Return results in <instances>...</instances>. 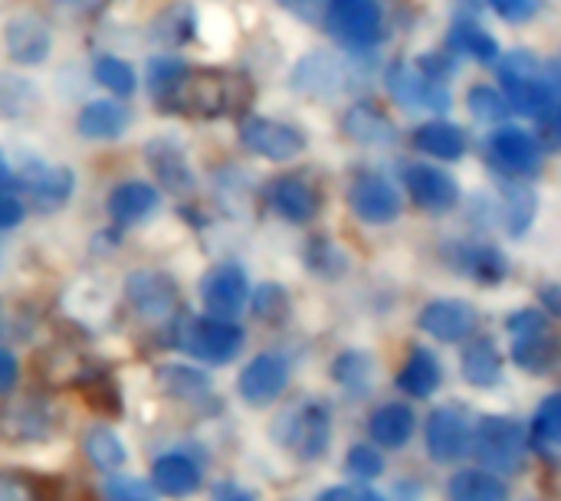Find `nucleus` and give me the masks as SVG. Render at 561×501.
Wrapping results in <instances>:
<instances>
[{
	"label": "nucleus",
	"mask_w": 561,
	"mask_h": 501,
	"mask_svg": "<svg viewBox=\"0 0 561 501\" xmlns=\"http://www.w3.org/2000/svg\"><path fill=\"white\" fill-rule=\"evenodd\" d=\"M53 3H59V7H66V10H79V13H92V10H99L105 0H53Z\"/></svg>",
	"instance_id": "obj_53"
},
{
	"label": "nucleus",
	"mask_w": 561,
	"mask_h": 501,
	"mask_svg": "<svg viewBox=\"0 0 561 501\" xmlns=\"http://www.w3.org/2000/svg\"><path fill=\"white\" fill-rule=\"evenodd\" d=\"M178 348L204 364L224 368L243 351V328L233 318H191L178 331Z\"/></svg>",
	"instance_id": "obj_4"
},
{
	"label": "nucleus",
	"mask_w": 561,
	"mask_h": 501,
	"mask_svg": "<svg viewBox=\"0 0 561 501\" xmlns=\"http://www.w3.org/2000/svg\"><path fill=\"white\" fill-rule=\"evenodd\" d=\"M470 453L480 459L483 469L496 476H516L526 469L529 459V433L519 420L490 413L477 423L470 436Z\"/></svg>",
	"instance_id": "obj_3"
},
{
	"label": "nucleus",
	"mask_w": 561,
	"mask_h": 501,
	"mask_svg": "<svg viewBox=\"0 0 561 501\" xmlns=\"http://www.w3.org/2000/svg\"><path fill=\"white\" fill-rule=\"evenodd\" d=\"M158 387L178 400H201L210 394V377L187 364H164L158 368Z\"/></svg>",
	"instance_id": "obj_35"
},
{
	"label": "nucleus",
	"mask_w": 561,
	"mask_h": 501,
	"mask_svg": "<svg viewBox=\"0 0 561 501\" xmlns=\"http://www.w3.org/2000/svg\"><path fill=\"white\" fill-rule=\"evenodd\" d=\"M3 46H7V56L13 62H20V66H39V62H46V56L53 49V36H49V26L39 16L20 13V16L7 20V26H3Z\"/></svg>",
	"instance_id": "obj_20"
},
{
	"label": "nucleus",
	"mask_w": 561,
	"mask_h": 501,
	"mask_svg": "<svg viewBox=\"0 0 561 501\" xmlns=\"http://www.w3.org/2000/svg\"><path fill=\"white\" fill-rule=\"evenodd\" d=\"M270 207L289 223H309L319 213V194L306 177L283 174L270 184Z\"/></svg>",
	"instance_id": "obj_22"
},
{
	"label": "nucleus",
	"mask_w": 561,
	"mask_h": 501,
	"mask_svg": "<svg viewBox=\"0 0 561 501\" xmlns=\"http://www.w3.org/2000/svg\"><path fill=\"white\" fill-rule=\"evenodd\" d=\"M125 299L135 308V315H141L145 322L164 325L174 318L178 312V286L174 279H168L158 269H135L125 279Z\"/></svg>",
	"instance_id": "obj_9"
},
{
	"label": "nucleus",
	"mask_w": 561,
	"mask_h": 501,
	"mask_svg": "<svg viewBox=\"0 0 561 501\" xmlns=\"http://www.w3.org/2000/svg\"><path fill=\"white\" fill-rule=\"evenodd\" d=\"M454 269H463L467 276H473L477 282L483 286H496L510 276V263L506 256L490 246V243H457V253H454Z\"/></svg>",
	"instance_id": "obj_28"
},
{
	"label": "nucleus",
	"mask_w": 561,
	"mask_h": 501,
	"mask_svg": "<svg viewBox=\"0 0 561 501\" xmlns=\"http://www.w3.org/2000/svg\"><path fill=\"white\" fill-rule=\"evenodd\" d=\"M184 69L187 66L181 59H151V66H148V89H151V95L158 98Z\"/></svg>",
	"instance_id": "obj_44"
},
{
	"label": "nucleus",
	"mask_w": 561,
	"mask_h": 501,
	"mask_svg": "<svg viewBox=\"0 0 561 501\" xmlns=\"http://www.w3.org/2000/svg\"><path fill=\"white\" fill-rule=\"evenodd\" d=\"M10 184V164H7V158L0 154V187H7Z\"/></svg>",
	"instance_id": "obj_55"
},
{
	"label": "nucleus",
	"mask_w": 561,
	"mask_h": 501,
	"mask_svg": "<svg viewBox=\"0 0 561 501\" xmlns=\"http://www.w3.org/2000/svg\"><path fill=\"white\" fill-rule=\"evenodd\" d=\"M450 46L463 56H473L480 62H493L500 56V46H496V36H490L483 26L470 23V20H460L450 26Z\"/></svg>",
	"instance_id": "obj_38"
},
{
	"label": "nucleus",
	"mask_w": 561,
	"mask_h": 501,
	"mask_svg": "<svg viewBox=\"0 0 561 501\" xmlns=\"http://www.w3.org/2000/svg\"><path fill=\"white\" fill-rule=\"evenodd\" d=\"M16 374H20L16 358L7 348H0V394H10L16 387Z\"/></svg>",
	"instance_id": "obj_52"
},
{
	"label": "nucleus",
	"mask_w": 561,
	"mask_h": 501,
	"mask_svg": "<svg viewBox=\"0 0 561 501\" xmlns=\"http://www.w3.org/2000/svg\"><path fill=\"white\" fill-rule=\"evenodd\" d=\"M536 210H539V200L536 194L519 184V177H510L503 184V226L510 236H526L529 226L536 223Z\"/></svg>",
	"instance_id": "obj_33"
},
{
	"label": "nucleus",
	"mask_w": 561,
	"mask_h": 501,
	"mask_svg": "<svg viewBox=\"0 0 561 501\" xmlns=\"http://www.w3.org/2000/svg\"><path fill=\"white\" fill-rule=\"evenodd\" d=\"M289 82L296 92L329 102V98L342 95V89H345V66L329 53H309L293 66Z\"/></svg>",
	"instance_id": "obj_19"
},
{
	"label": "nucleus",
	"mask_w": 561,
	"mask_h": 501,
	"mask_svg": "<svg viewBox=\"0 0 561 501\" xmlns=\"http://www.w3.org/2000/svg\"><path fill=\"white\" fill-rule=\"evenodd\" d=\"M76 128H79L82 138L108 141V138L125 135V128H128V112H125L118 102L99 98V102L82 105V112H79V118H76Z\"/></svg>",
	"instance_id": "obj_31"
},
{
	"label": "nucleus",
	"mask_w": 561,
	"mask_h": 501,
	"mask_svg": "<svg viewBox=\"0 0 561 501\" xmlns=\"http://www.w3.org/2000/svg\"><path fill=\"white\" fill-rule=\"evenodd\" d=\"M293 16H299V20H306V23H319L322 20V0H279Z\"/></svg>",
	"instance_id": "obj_49"
},
{
	"label": "nucleus",
	"mask_w": 561,
	"mask_h": 501,
	"mask_svg": "<svg viewBox=\"0 0 561 501\" xmlns=\"http://www.w3.org/2000/svg\"><path fill=\"white\" fill-rule=\"evenodd\" d=\"M470 436H473V427H470L467 410H460V407H437L427 417L424 443H427L431 459L440 466L460 463L470 453Z\"/></svg>",
	"instance_id": "obj_12"
},
{
	"label": "nucleus",
	"mask_w": 561,
	"mask_h": 501,
	"mask_svg": "<svg viewBox=\"0 0 561 501\" xmlns=\"http://www.w3.org/2000/svg\"><path fill=\"white\" fill-rule=\"evenodd\" d=\"M467 108L477 121H503L510 118V102L493 85H473L467 95Z\"/></svg>",
	"instance_id": "obj_41"
},
{
	"label": "nucleus",
	"mask_w": 561,
	"mask_h": 501,
	"mask_svg": "<svg viewBox=\"0 0 561 501\" xmlns=\"http://www.w3.org/2000/svg\"><path fill=\"white\" fill-rule=\"evenodd\" d=\"M309 253H319L322 259H309V266L319 272V276H325V272H332V259L335 263H345L342 256H339V249L329 243V240H312V246H309Z\"/></svg>",
	"instance_id": "obj_48"
},
{
	"label": "nucleus",
	"mask_w": 561,
	"mask_h": 501,
	"mask_svg": "<svg viewBox=\"0 0 561 501\" xmlns=\"http://www.w3.org/2000/svg\"><path fill=\"white\" fill-rule=\"evenodd\" d=\"M417 430V417L408 404H381L368 417V433L378 450H404Z\"/></svg>",
	"instance_id": "obj_25"
},
{
	"label": "nucleus",
	"mask_w": 561,
	"mask_h": 501,
	"mask_svg": "<svg viewBox=\"0 0 561 501\" xmlns=\"http://www.w3.org/2000/svg\"><path fill=\"white\" fill-rule=\"evenodd\" d=\"M348 207L355 210L358 220H365L371 226H385L401 217V194L388 177H381L375 171H362L348 184Z\"/></svg>",
	"instance_id": "obj_13"
},
{
	"label": "nucleus",
	"mask_w": 561,
	"mask_h": 501,
	"mask_svg": "<svg viewBox=\"0 0 561 501\" xmlns=\"http://www.w3.org/2000/svg\"><path fill=\"white\" fill-rule=\"evenodd\" d=\"M404 187L411 194V200L427 210V213H447L460 203V187L457 180L431 164H411L404 171Z\"/></svg>",
	"instance_id": "obj_18"
},
{
	"label": "nucleus",
	"mask_w": 561,
	"mask_h": 501,
	"mask_svg": "<svg viewBox=\"0 0 561 501\" xmlns=\"http://www.w3.org/2000/svg\"><path fill=\"white\" fill-rule=\"evenodd\" d=\"M105 210H108V220L118 223V226L141 223L148 213L158 210V190L151 184H145V180H125L108 194Z\"/></svg>",
	"instance_id": "obj_26"
},
{
	"label": "nucleus",
	"mask_w": 561,
	"mask_h": 501,
	"mask_svg": "<svg viewBox=\"0 0 561 501\" xmlns=\"http://www.w3.org/2000/svg\"><path fill=\"white\" fill-rule=\"evenodd\" d=\"M414 148L437 161H460L467 154V135L454 121H427L414 131Z\"/></svg>",
	"instance_id": "obj_30"
},
{
	"label": "nucleus",
	"mask_w": 561,
	"mask_h": 501,
	"mask_svg": "<svg viewBox=\"0 0 561 501\" xmlns=\"http://www.w3.org/2000/svg\"><path fill=\"white\" fill-rule=\"evenodd\" d=\"M247 302H250L253 315L263 318V322H270V325H283L289 318V295L276 282H263Z\"/></svg>",
	"instance_id": "obj_39"
},
{
	"label": "nucleus",
	"mask_w": 561,
	"mask_h": 501,
	"mask_svg": "<svg viewBox=\"0 0 561 501\" xmlns=\"http://www.w3.org/2000/svg\"><path fill=\"white\" fill-rule=\"evenodd\" d=\"M151 486L158 496L187 499L201 489V466L184 453H164L151 466Z\"/></svg>",
	"instance_id": "obj_24"
},
{
	"label": "nucleus",
	"mask_w": 561,
	"mask_h": 501,
	"mask_svg": "<svg viewBox=\"0 0 561 501\" xmlns=\"http://www.w3.org/2000/svg\"><path fill=\"white\" fill-rule=\"evenodd\" d=\"M289 377H293V364L286 354L279 351H263L256 354L243 371H240V381H237V394L253 404V407H266L273 400H279L289 387Z\"/></svg>",
	"instance_id": "obj_11"
},
{
	"label": "nucleus",
	"mask_w": 561,
	"mask_h": 501,
	"mask_svg": "<svg viewBox=\"0 0 561 501\" xmlns=\"http://www.w3.org/2000/svg\"><path fill=\"white\" fill-rule=\"evenodd\" d=\"M480 325V315L470 302H460V299H437L431 305L421 308L417 315V328L424 335H431L434 341H444V345H460L467 341Z\"/></svg>",
	"instance_id": "obj_16"
},
{
	"label": "nucleus",
	"mask_w": 561,
	"mask_h": 501,
	"mask_svg": "<svg viewBox=\"0 0 561 501\" xmlns=\"http://www.w3.org/2000/svg\"><path fill=\"white\" fill-rule=\"evenodd\" d=\"M82 453H85V459H89L99 473H118V469L125 466V459H128L122 440H118L112 430H105V427L85 430V436H82Z\"/></svg>",
	"instance_id": "obj_36"
},
{
	"label": "nucleus",
	"mask_w": 561,
	"mask_h": 501,
	"mask_svg": "<svg viewBox=\"0 0 561 501\" xmlns=\"http://www.w3.org/2000/svg\"><path fill=\"white\" fill-rule=\"evenodd\" d=\"M279 440L306 463H316L329 453L332 443V413L325 404L306 400L302 407H293L279 420Z\"/></svg>",
	"instance_id": "obj_6"
},
{
	"label": "nucleus",
	"mask_w": 561,
	"mask_h": 501,
	"mask_svg": "<svg viewBox=\"0 0 561 501\" xmlns=\"http://www.w3.org/2000/svg\"><path fill=\"white\" fill-rule=\"evenodd\" d=\"M95 79H99V85H105L115 95H131L135 85H138L135 69L118 56H99L95 59Z\"/></svg>",
	"instance_id": "obj_40"
},
{
	"label": "nucleus",
	"mask_w": 561,
	"mask_h": 501,
	"mask_svg": "<svg viewBox=\"0 0 561 501\" xmlns=\"http://www.w3.org/2000/svg\"><path fill=\"white\" fill-rule=\"evenodd\" d=\"M486 3L510 23H526V20L539 16V10H542V0H486Z\"/></svg>",
	"instance_id": "obj_45"
},
{
	"label": "nucleus",
	"mask_w": 561,
	"mask_h": 501,
	"mask_svg": "<svg viewBox=\"0 0 561 501\" xmlns=\"http://www.w3.org/2000/svg\"><path fill=\"white\" fill-rule=\"evenodd\" d=\"M23 220V200L0 187V230H13Z\"/></svg>",
	"instance_id": "obj_47"
},
{
	"label": "nucleus",
	"mask_w": 561,
	"mask_h": 501,
	"mask_svg": "<svg viewBox=\"0 0 561 501\" xmlns=\"http://www.w3.org/2000/svg\"><path fill=\"white\" fill-rule=\"evenodd\" d=\"M20 187L30 194L33 207L43 213H53L69 203L76 190V174L66 164H43V161H23L20 167Z\"/></svg>",
	"instance_id": "obj_14"
},
{
	"label": "nucleus",
	"mask_w": 561,
	"mask_h": 501,
	"mask_svg": "<svg viewBox=\"0 0 561 501\" xmlns=\"http://www.w3.org/2000/svg\"><path fill=\"white\" fill-rule=\"evenodd\" d=\"M240 141L247 151H253L266 161H293L306 148V135L296 125L263 118V115H247L240 121Z\"/></svg>",
	"instance_id": "obj_10"
},
{
	"label": "nucleus",
	"mask_w": 561,
	"mask_h": 501,
	"mask_svg": "<svg viewBox=\"0 0 561 501\" xmlns=\"http://www.w3.org/2000/svg\"><path fill=\"white\" fill-rule=\"evenodd\" d=\"M529 440L536 446L539 456H546L549 463L559 456V443H561V397L559 394H549L536 417H533V430H529Z\"/></svg>",
	"instance_id": "obj_34"
},
{
	"label": "nucleus",
	"mask_w": 561,
	"mask_h": 501,
	"mask_svg": "<svg viewBox=\"0 0 561 501\" xmlns=\"http://www.w3.org/2000/svg\"><path fill=\"white\" fill-rule=\"evenodd\" d=\"M0 501H36V492L13 476H0Z\"/></svg>",
	"instance_id": "obj_50"
},
{
	"label": "nucleus",
	"mask_w": 561,
	"mask_h": 501,
	"mask_svg": "<svg viewBox=\"0 0 561 501\" xmlns=\"http://www.w3.org/2000/svg\"><path fill=\"white\" fill-rule=\"evenodd\" d=\"M145 161L168 194H191L194 190V171L187 164L184 148L174 138H151L145 144Z\"/></svg>",
	"instance_id": "obj_21"
},
{
	"label": "nucleus",
	"mask_w": 561,
	"mask_h": 501,
	"mask_svg": "<svg viewBox=\"0 0 561 501\" xmlns=\"http://www.w3.org/2000/svg\"><path fill=\"white\" fill-rule=\"evenodd\" d=\"M440 384H444V368L437 354L427 348H414L411 358L398 371V387L414 400H427L440 391Z\"/></svg>",
	"instance_id": "obj_27"
},
{
	"label": "nucleus",
	"mask_w": 561,
	"mask_h": 501,
	"mask_svg": "<svg viewBox=\"0 0 561 501\" xmlns=\"http://www.w3.org/2000/svg\"><path fill=\"white\" fill-rule=\"evenodd\" d=\"M486 158L490 164L506 174V177H536L539 167H542V148H539V138L529 135L526 128H516V125H503L496 128L490 138H486Z\"/></svg>",
	"instance_id": "obj_8"
},
{
	"label": "nucleus",
	"mask_w": 561,
	"mask_h": 501,
	"mask_svg": "<svg viewBox=\"0 0 561 501\" xmlns=\"http://www.w3.org/2000/svg\"><path fill=\"white\" fill-rule=\"evenodd\" d=\"M325 30L348 49H371L381 36V7L375 0H332L322 13Z\"/></svg>",
	"instance_id": "obj_7"
},
{
	"label": "nucleus",
	"mask_w": 561,
	"mask_h": 501,
	"mask_svg": "<svg viewBox=\"0 0 561 501\" xmlns=\"http://www.w3.org/2000/svg\"><path fill=\"white\" fill-rule=\"evenodd\" d=\"M388 92L398 105L404 108H431V112H444L450 105V95L447 89L437 82V79H427L421 75L414 66L408 62H394L388 69Z\"/></svg>",
	"instance_id": "obj_17"
},
{
	"label": "nucleus",
	"mask_w": 561,
	"mask_h": 501,
	"mask_svg": "<svg viewBox=\"0 0 561 501\" xmlns=\"http://www.w3.org/2000/svg\"><path fill=\"white\" fill-rule=\"evenodd\" d=\"M506 331L513 335V361L529 374H546L556 364V338L549 328V318L536 308H523L506 318Z\"/></svg>",
	"instance_id": "obj_5"
},
{
	"label": "nucleus",
	"mask_w": 561,
	"mask_h": 501,
	"mask_svg": "<svg viewBox=\"0 0 561 501\" xmlns=\"http://www.w3.org/2000/svg\"><path fill=\"white\" fill-rule=\"evenodd\" d=\"M450 501H510L506 482L490 469H463L450 479Z\"/></svg>",
	"instance_id": "obj_32"
},
{
	"label": "nucleus",
	"mask_w": 561,
	"mask_h": 501,
	"mask_svg": "<svg viewBox=\"0 0 561 501\" xmlns=\"http://www.w3.org/2000/svg\"><path fill=\"white\" fill-rule=\"evenodd\" d=\"M371 374H375V361L365 351H342L332 364L335 384L352 397H365L371 391Z\"/></svg>",
	"instance_id": "obj_37"
},
{
	"label": "nucleus",
	"mask_w": 561,
	"mask_h": 501,
	"mask_svg": "<svg viewBox=\"0 0 561 501\" xmlns=\"http://www.w3.org/2000/svg\"><path fill=\"white\" fill-rule=\"evenodd\" d=\"M247 299H250L247 272L237 263L214 266L201 282V302L210 318H237L247 308Z\"/></svg>",
	"instance_id": "obj_15"
},
{
	"label": "nucleus",
	"mask_w": 561,
	"mask_h": 501,
	"mask_svg": "<svg viewBox=\"0 0 561 501\" xmlns=\"http://www.w3.org/2000/svg\"><path fill=\"white\" fill-rule=\"evenodd\" d=\"M250 95H253L250 79L240 75V72L184 69L158 95V102L168 112H178V115H187V118H220V115L247 108Z\"/></svg>",
	"instance_id": "obj_1"
},
{
	"label": "nucleus",
	"mask_w": 561,
	"mask_h": 501,
	"mask_svg": "<svg viewBox=\"0 0 561 501\" xmlns=\"http://www.w3.org/2000/svg\"><path fill=\"white\" fill-rule=\"evenodd\" d=\"M345 473H348L352 479H358V482H371V479H378V476L385 473V456H381V450H378V446H371V443H358V446H352V450H348V456H345Z\"/></svg>",
	"instance_id": "obj_42"
},
{
	"label": "nucleus",
	"mask_w": 561,
	"mask_h": 501,
	"mask_svg": "<svg viewBox=\"0 0 561 501\" xmlns=\"http://www.w3.org/2000/svg\"><path fill=\"white\" fill-rule=\"evenodd\" d=\"M460 374L477 391H493L503 381V354L490 338L473 341L460 358Z\"/></svg>",
	"instance_id": "obj_29"
},
{
	"label": "nucleus",
	"mask_w": 561,
	"mask_h": 501,
	"mask_svg": "<svg viewBox=\"0 0 561 501\" xmlns=\"http://www.w3.org/2000/svg\"><path fill=\"white\" fill-rule=\"evenodd\" d=\"M342 131L365 148H391L398 141V125L375 102L352 105L342 118Z\"/></svg>",
	"instance_id": "obj_23"
},
{
	"label": "nucleus",
	"mask_w": 561,
	"mask_h": 501,
	"mask_svg": "<svg viewBox=\"0 0 561 501\" xmlns=\"http://www.w3.org/2000/svg\"><path fill=\"white\" fill-rule=\"evenodd\" d=\"M542 302H546V308H549L552 315H559V289H556V286H546V289H542Z\"/></svg>",
	"instance_id": "obj_54"
},
{
	"label": "nucleus",
	"mask_w": 561,
	"mask_h": 501,
	"mask_svg": "<svg viewBox=\"0 0 561 501\" xmlns=\"http://www.w3.org/2000/svg\"><path fill=\"white\" fill-rule=\"evenodd\" d=\"M319 501H385L375 489L368 486H335V489H325Z\"/></svg>",
	"instance_id": "obj_46"
},
{
	"label": "nucleus",
	"mask_w": 561,
	"mask_h": 501,
	"mask_svg": "<svg viewBox=\"0 0 561 501\" xmlns=\"http://www.w3.org/2000/svg\"><path fill=\"white\" fill-rule=\"evenodd\" d=\"M500 82H503V98L510 108L539 118L549 108H559V69L539 62L536 53L529 49H513L500 62Z\"/></svg>",
	"instance_id": "obj_2"
},
{
	"label": "nucleus",
	"mask_w": 561,
	"mask_h": 501,
	"mask_svg": "<svg viewBox=\"0 0 561 501\" xmlns=\"http://www.w3.org/2000/svg\"><path fill=\"white\" fill-rule=\"evenodd\" d=\"M102 499L105 501H158V492L151 482L131 479V476H115L108 473L105 486H102Z\"/></svg>",
	"instance_id": "obj_43"
},
{
	"label": "nucleus",
	"mask_w": 561,
	"mask_h": 501,
	"mask_svg": "<svg viewBox=\"0 0 561 501\" xmlns=\"http://www.w3.org/2000/svg\"><path fill=\"white\" fill-rule=\"evenodd\" d=\"M210 501H256V496L250 492V489H243V486H237V482H217L214 486V492H210Z\"/></svg>",
	"instance_id": "obj_51"
}]
</instances>
